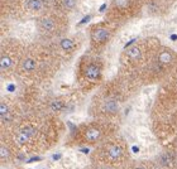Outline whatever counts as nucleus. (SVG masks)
Returning <instances> with one entry per match:
<instances>
[{
    "instance_id": "1",
    "label": "nucleus",
    "mask_w": 177,
    "mask_h": 169,
    "mask_svg": "<svg viewBox=\"0 0 177 169\" xmlns=\"http://www.w3.org/2000/svg\"><path fill=\"white\" fill-rule=\"evenodd\" d=\"M20 154H38L52 149L63 134V123L58 115L46 110H32L24 114L9 129Z\"/></svg>"
},
{
    "instance_id": "2",
    "label": "nucleus",
    "mask_w": 177,
    "mask_h": 169,
    "mask_svg": "<svg viewBox=\"0 0 177 169\" xmlns=\"http://www.w3.org/2000/svg\"><path fill=\"white\" fill-rule=\"evenodd\" d=\"M63 63L51 42L37 39L27 43L15 78L27 86H41L54 78Z\"/></svg>"
},
{
    "instance_id": "3",
    "label": "nucleus",
    "mask_w": 177,
    "mask_h": 169,
    "mask_svg": "<svg viewBox=\"0 0 177 169\" xmlns=\"http://www.w3.org/2000/svg\"><path fill=\"white\" fill-rule=\"evenodd\" d=\"M141 87L134 78L118 72L114 78L105 81L96 90L89 109L91 117L116 121L122 106L133 97Z\"/></svg>"
},
{
    "instance_id": "4",
    "label": "nucleus",
    "mask_w": 177,
    "mask_h": 169,
    "mask_svg": "<svg viewBox=\"0 0 177 169\" xmlns=\"http://www.w3.org/2000/svg\"><path fill=\"white\" fill-rule=\"evenodd\" d=\"M161 44V39L153 35L143 37L129 44L119 56V72L137 81L138 74L142 72Z\"/></svg>"
},
{
    "instance_id": "5",
    "label": "nucleus",
    "mask_w": 177,
    "mask_h": 169,
    "mask_svg": "<svg viewBox=\"0 0 177 169\" xmlns=\"http://www.w3.org/2000/svg\"><path fill=\"white\" fill-rule=\"evenodd\" d=\"M105 74V61L101 54L86 51L76 62L75 81L81 93L87 95L96 91L102 83Z\"/></svg>"
},
{
    "instance_id": "6",
    "label": "nucleus",
    "mask_w": 177,
    "mask_h": 169,
    "mask_svg": "<svg viewBox=\"0 0 177 169\" xmlns=\"http://www.w3.org/2000/svg\"><path fill=\"white\" fill-rule=\"evenodd\" d=\"M118 121L92 117L75 128L66 145L95 148L106 139L118 134Z\"/></svg>"
},
{
    "instance_id": "7",
    "label": "nucleus",
    "mask_w": 177,
    "mask_h": 169,
    "mask_svg": "<svg viewBox=\"0 0 177 169\" xmlns=\"http://www.w3.org/2000/svg\"><path fill=\"white\" fill-rule=\"evenodd\" d=\"M177 62V51L172 47L161 44L152 54L146 67L138 74V83L141 86H152L162 83L170 74Z\"/></svg>"
},
{
    "instance_id": "8",
    "label": "nucleus",
    "mask_w": 177,
    "mask_h": 169,
    "mask_svg": "<svg viewBox=\"0 0 177 169\" xmlns=\"http://www.w3.org/2000/svg\"><path fill=\"white\" fill-rule=\"evenodd\" d=\"M129 162V146L127 140L115 134L95 146L91 154V163L111 169H122Z\"/></svg>"
},
{
    "instance_id": "9",
    "label": "nucleus",
    "mask_w": 177,
    "mask_h": 169,
    "mask_svg": "<svg viewBox=\"0 0 177 169\" xmlns=\"http://www.w3.org/2000/svg\"><path fill=\"white\" fill-rule=\"evenodd\" d=\"M2 19L18 22L35 20L53 8L52 0H2Z\"/></svg>"
},
{
    "instance_id": "10",
    "label": "nucleus",
    "mask_w": 177,
    "mask_h": 169,
    "mask_svg": "<svg viewBox=\"0 0 177 169\" xmlns=\"http://www.w3.org/2000/svg\"><path fill=\"white\" fill-rule=\"evenodd\" d=\"M34 28L38 39L44 42H54L56 39L70 33V15L52 8L51 10L46 12L34 20Z\"/></svg>"
},
{
    "instance_id": "11",
    "label": "nucleus",
    "mask_w": 177,
    "mask_h": 169,
    "mask_svg": "<svg viewBox=\"0 0 177 169\" xmlns=\"http://www.w3.org/2000/svg\"><path fill=\"white\" fill-rule=\"evenodd\" d=\"M27 47V42L22 39L6 37L2 39L0 44V74L3 80L15 78V73L18 70L23 54Z\"/></svg>"
},
{
    "instance_id": "12",
    "label": "nucleus",
    "mask_w": 177,
    "mask_h": 169,
    "mask_svg": "<svg viewBox=\"0 0 177 169\" xmlns=\"http://www.w3.org/2000/svg\"><path fill=\"white\" fill-rule=\"evenodd\" d=\"M175 109H177V62L167 78L158 84L151 114L152 120L161 117Z\"/></svg>"
},
{
    "instance_id": "13",
    "label": "nucleus",
    "mask_w": 177,
    "mask_h": 169,
    "mask_svg": "<svg viewBox=\"0 0 177 169\" xmlns=\"http://www.w3.org/2000/svg\"><path fill=\"white\" fill-rule=\"evenodd\" d=\"M144 0H110L105 19L122 28L123 25L138 19L144 10Z\"/></svg>"
},
{
    "instance_id": "14",
    "label": "nucleus",
    "mask_w": 177,
    "mask_h": 169,
    "mask_svg": "<svg viewBox=\"0 0 177 169\" xmlns=\"http://www.w3.org/2000/svg\"><path fill=\"white\" fill-rule=\"evenodd\" d=\"M120 27L109 22L108 19H102L96 23H92L87 27L86 37L89 41V51L96 54H102L105 49L114 41Z\"/></svg>"
},
{
    "instance_id": "15",
    "label": "nucleus",
    "mask_w": 177,
    "mask_h": 169,
    "mask_svg": "<svg viewBox=\"0 0 177 169\" xmlns=\"http://www.w3.org/2000/svg\"><path fill=\"white\" fill-rule=\"evenodd\" d=\"M27 96L18 97L14 95H4L0 101V121L2 129L13 126L24 114H27Z\"/></svg>"
},
{
    "instance_id": "16",
    "label": "nucleus",
    "mask_w": 177,
    "mask_h": 169,
    "mask_svg": "<svg viewBox=\"0 0 177 169\" xmlns=\"http://www.w3.org/2000/svg\"><path fill=\"white\" fill-rule=\"evenodd\" d=\"M51 43L53 44L54 49L57 51L62 61L68 62L82 48L83 43H85V35L82 33H68Z\"/></svg>"
},
{
    "instance_id": "17",
    "label": "nucleus",
    "mask_w": 177,
    "mask_h": 169,
    "mask_svg": "<svg viewBox=\"0 0 177 169\" xmlns=\"http://www.w3.org/2000/svg\"><path fill=\"white\" fill-rule=\"evenodd\" d=\"M20 155L13 139L6 131L2 130V139H0V160L2 164H10Z\"/></svg>"
},
{
    "instance_id": "18",
    "label": "nucleus",
    "mask_w": 177,
    "mask_h": 169,
    "mask_svg": "<svg viewBox=\"0 0 177 169\" xmlns=\"http://www.w3.org/2000/svg\"><path fill=\"white\" fill-rule=\"evenodd\" d=\"M52 3H53V9L63 14L71 15L80 8L81 0H52Z\"/></svg>"
},
{
    "instance_id": "19",
    "label": "nucleus",
    "mask_w": 177,
    "mask_h": 169,
    "mask_svg": "<svg viewBox=\"0 0 177 169\" xmlns=\"http://www.w3.org/2000/svg\"><path fill=\"white\" fill-rule=\"evenodd\" d=\"M146 6L156 10L157 15H163L177 3V0H144Z\"/></svg>"
},
{
    "instance_id": "20",
    "label": "nucleus",
    "mask_w": 177,
    "mask_h": 169,
    "mask_svg": "<svg viewBox=\"0 0 177 169\" xmlns=\"http://www.w3.org/2000/svg\"><path fill=\"white\" fill-rule=\"evenodd\" d=\"M122 169H160V167L148 160H129Z\"/></svg>"
}]
</instances>
